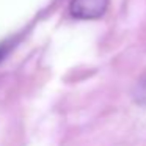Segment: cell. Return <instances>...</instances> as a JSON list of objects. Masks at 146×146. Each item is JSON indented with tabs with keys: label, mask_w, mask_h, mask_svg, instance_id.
Returning a JSON list of instances; mask_svg holds the SVG:
<instances>
[{
	"label": "cell",
	"mask_w": 146,
	"mask_h": 146,
	"mask_svg": "<svg viewBox=\"0 0 146 146\" xmlns=\"http://www.w3.org/2000/svg\"><path fill=\"white\" fill-rule=\"evenodd\" d=\"M108 0H72L69 13L77 19H98L105 13Z\"/></svg>",
	"instance_id": "6da1fadb"
},
{
	"label": "cell",
	"mask_w": 146,
	"mask_h": 146,
	"mask_svg": "<svg viewBox=\"0 0 146 146\" xmlns=\"http://www.w3.org/2000/svg\"><path fill=\"white\" fill-rule=\"evenodd\" d=\"M10 49H11V42H2V44H0V63H2L3 58L8 55Z\"/></svg>",
	"instance_id": "3957f363"
},
{
	"label": "cell",
	"mask_w": 146,
	"mask_h": 146,
	"mask_svg": "<svg viewBox=\"0 0 146 146\" xmlns=\"http://www.w3.org/2000/svg\"><path fill=\"white\" fill-rule=\"evenodd\" d=\"M133 98L138 104L146 105V76H143L140 79V82L137 83L135 91H133Z\"/></svg>",
	"instance_id": "7a4b0ae2"
}]
</instances>
